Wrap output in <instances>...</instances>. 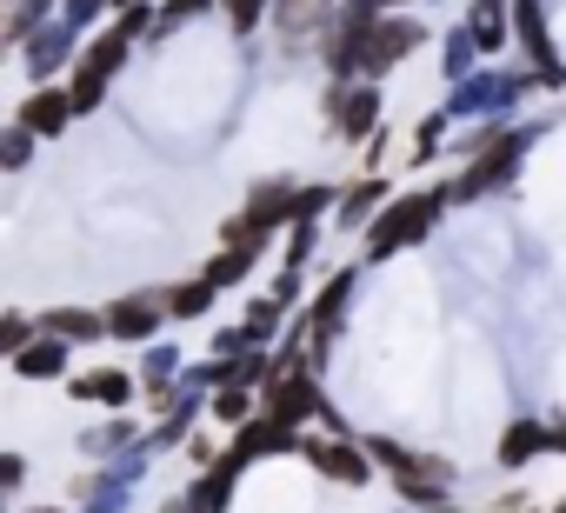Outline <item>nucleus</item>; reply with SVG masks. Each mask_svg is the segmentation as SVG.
I'll use <instances>...</instances> for the list:
<instances>
[{
  "label": "nucleus",
  "mask_w": 566,
  "mask_h": 513,
  "mask_svg": "<svg viewBox=\"0 0 566 513\" xmlns=\"http://www.w3.org/2000/svg\"><path fill=\"white\" fill-rule=\"evenodd\" d=\"M440 207H447V193H407V200L380 207V213H374V227H367V253H374V261H387V253H400L407 240L433 233Z\"/></svg>",
  "instance_id": "1"
},
{
  "label": "nucleus",
  "mask_w": 566,
  "mask_h": 513,
  "mask_svg": "<svg viewBox=\"0 0 566 513\" xmlns=\"http://www.w3.org/2000/svg\"><path fill=\"white\" fill-rule=\"evenodd\" d=\"M520 147H526V134H500V140H486V154H480V160L460 174V187H453V193H460V200H473V193H493V187L513 174Z\"/></svg>",
  "instance_id": "2"
},
{
  "label": "nucleus",
  "mask_w": 566,
  "mask_h": 513,
  "mask_svg": "<svg viewBox=\"0 0 566 513\" xmlns=\"http://www.w3.org/2000/svg\"><path fill=\"white\" fill-rule=\"evenodd\" d=\"M307 413H321V387L307 374H287V380L266 387V420H280V427L294 433V420H307Z\"/></svg>",
  "instance_id": "3"
},
{
  "label": "nucleus",
  "mask_w": 566,
  "mask_h": 513,
  "mask_svg": "<svg viewBox=\"0 0 566 513\" xmlns=\"http://www.w3.org/2000/svg\"><path fill=\"white\" fill-rule=\"evenodd\" d=\"M301 453H307L327 480H340V486H360V480H367V467H374V460H367V453H354L347 440H321V433H307V440H301Z\"/></svg>",
  "instance_id": "4"
},
{
  "label": "nucleus",
  "mask_w": 566,
  "mask_h": 513,
  "mask_svg": "<svg viewBox=\"0 0 566 513\" xmlns=\"http://www.w3.org/2000/svg\"><path fill=\"white\" fill-rule=\"evenodd\" d=\"M327 114H334V127H340L347 140H367V127L380 121V94H374V87H334V94H327Z\"/></svg>",
  "instance_id": "5"
},
{
  "label": "nucleus",
  "mask_w": 566,
  "mask_h": 513,
  "mask_svg": "<svg viewBox=\"0 0 566 513\" xmlns=\"http://www.w3.org/2000/svg\"><path fill=\"white\" fill-rule=\"evenodd\" d=\"M67 121H74V94H61V87H34V94L21 101V127H28V134H48V140H54Z\"/></svg>",
  "instance_id": "6"
},
{
  "label": "nucleus",
  "mask_w": 566,
  "mask_h": 513,
  "mask_svg": "<svg viewBox=\"0 0 566 513\" xmlns=\"http://www.w3.org/2000/svg\"><path fill=\"white\" fill-rule=\"evenodd\" d=\"M294 207H301V187H294V180H260V187L247 193V220H260V227L294 220Z\"/></svg>",
  "instance_id": "7"
},
{
  "label": "nucleus",
  "mask_w": 566,
  "mask_h": 513,
  "mask_svg": "<svg viewBox=\"0 0 566 513\" xmlns=\"http://www.w3.org/2000/svg\"><path fill=\"white\" fill-rule=\"evenodd\" d=\"M160 327V294H140V301H120L114 314H107V334H120V341H147Z\"/></svg>",
  "instance_id": "8"
},
{
  "label": "nucleus",
  "mask_w": 566,
  "mask_h": 513,
  "mask_svg": "<svg viewBox=\"0 0 566 513\" xmlns=\"http://www.w3.org/2000/svg\"><path fill=\"white\" fill-rule=\"evenodd\" d=\"M14 374H21V380H61V374H67V347H61V334H48V341H34L28 354H14Z\"/></svg>",
  "instance_id": "9"
},
{
  "label": "nucleus",
  "mask_w": 566,
  "mask_h": 513,
  "mask_svg": "<svg viewBox=\"0 0 566 513\" xmlns=\"http://www.w3.org/2000/svg\"><path fill=\"white\" fill-rule=\"evenodd\" d=\"M553 447V427H539V420H520V427H506V440H500V460L506 467H526L533 453H546Z\"/></svg>",
  "instance_id": "10"
},
{
  "label": "nucleus",
  "mask_w": 566,
  "mask_h": 513,
  "mask_svg": "<svg viewBox=\"0 0 566 513\" xmlns=\"http://www.w3.org/2000/svg\"><path fill=\"white\" fill-rule=\"evenodd\" d=\"M74 394H81V400H94V407H127V394H134V380L107 367V374H81V380H74Z\"/></svg>",
  "instance_id": "11"
},
{
  "label": "nucleus",
  "mask_w": 566,
  "mask_h": 513,
  "mask_svg": "<svg viewBox=\"0 0 566 513\" xmlns=\"http://www.w3.org/2000/svg\"><path fill=\"white\" fill-rule=\"evenodd\" d=\"M233 473H240L233 460H220L213 473H200V486H193V500H187V506H193V513H227V493H233Z\"/></svg>",
  "instance_id": "12"
},
{
  "label": "nucleus",
  "mask_w": 566,
  "mask_h": 513,
  "mask_svg": "<svg viewBox=\"0 0 566 513\" xmlns=\"http://www.w3.org/2000/svg\"><path fill=\"white\" fill-rule=\"evenodd\" d=\"M48 334H61V341H101L107 321H101V314H81V307H54V314H48Z\"/></svg>",
  "instance_id": "13"
},
{
  "label": "nucleus",
  "mask_w": 566,
  "mask_h": 513,
  "mask_svg": "<svg viewBox=\"0 0 566 513\" xmlns=\"http://www.w3.org/2000/svg\"><path fill=\"white\" fill-rule=\"evenodd\" d=\"M213 294H220V287L200 274V281H187V287H174V294H167V314H180V321H200V314L213 307Z\"/></svg>",
  "instance_id": "14"
},
{
  "label": "nucleus",
  "mask_w": 566,
  "mask_h": 513,
  "mask_svg": "<svg viewBox=\"0 0 566 513\" xmlns=\"http://www.w3.org/2000/svg\"><path fill=\"white\" fill-rule=\"evenodd\" d=\"M467 34H473V48H480V54H493V48L506 41V28H500V0H480V8L467 14Z\"/></svg>",
  "instance_id": "15"
},
{
  "label": "nucleus",
  "mask_w": 566,
  "mask_h": 513,
  "mask_svg": "<svg viewBox=\"0 0 566 513\" xmlns=\"http://www.w3.org/2000/svg\"><path fill=\"white\" fill-rule=\"evenodd\" d=\"M74 114H94L101 101H107V67H94V61H81V74H74Z\"/></svg>",
  "instance_id": "16"
},
{
  "label": "nucleus",
  "mask_w": 566,
  "mask_h": 513,
  "mask_svg": "<svg viewBox=\"0 0 566 513\" xmlns=\"http://www.w3.org/2000/svg\"><path fill=\"white\" fill-rule=\"evenodd\" d=\"M28 54H34V74L48 81V74H54V61H67V54H74V41H67L61 28H48V34H41V41H34Z\"/></svg>",
  "instance_id": "17"
},
{
  "label": "nucleus",
  "mask_w": 566,
  "mask_h": 513,
  "mask_svg": "<svg viewBox=\"0 0 566 513\" xmlns=\"http://www.w3.org/2000/svg\"><path fill=\"white\" fill-rule=\"evenodd\" d=\"M314 14H327V0H280V34H307Z\"/></svg>",
  "instance_id": "18"
},
{
  "label": "nucleus",
  "mask_w": 566,
  "mask_h": 513,
  "mask_svg": "<svg viewBox=\"0 0 566 513\" xmlns=\"http://www.w3.org/2000/svg\"><path fill=\"white\" fill-rule=\"evenodd\" d=\"M213 420L247 427V420H253V394H247V387H220V394H213Z\"/></svg>",
  "instance_id": "19"
},
{
  "label": "nucleus",
  "mask_w": 566,
  "mask_h": 513,
  "mask_svg": "<svg viewBox=\"0 0 566 513\" xmlns=\"http://www.w3.org/2000/svg\"><path fill=\"white\" fill-rule=\"evenodd\" d=\"M380 200H387V180H360V187H354V193L340 200V213H347V220H367V213H374Z\"/></svg>",
  "instance_id": "20"
},
{
  "label": "nucleus",
  "mask_w": 566,
  "mask_h": 513,
  "mask_svg": "<svg viewBox=\"0 0 566 513\" xmlns=\"http://www.w3.org/2000/svg\"><path fill=\"white\" fill-rule=\"evenodd\" d=\"M247 268H253V253H240V247H227V253H220V261H207V281H213V287H233V281H240Z\"/></svg>",
  "instance_id": "21"
},
{
  "label": "nucleus",
  "mask_w": 566,
  "mask_h": 513,
  "mask_svg": "<svg viewBox=\"0 0 566 513\" xmlns=\"http://www.w3.org/2000/svg\"><path fill=\"white\" fill-rule=\"evenodd\" d=\"M28 334H34V321L28 314H8V321H0V354H28L34 347Z\"/></svg>",
  "instance_id": "22"
},
{
  "label": "nucleus",
  "mask_w": 566,
  "mask_h": 513,
  "mask_svg": "<svg viewBox=\"0 0 566 513\" xmlns=\"http://www.w3.org/2000/svg\"><path fill=\"white\" fill-rule=\"evenodd\" d=\"M48 14V0H14V28H8V41L21 48V41H34V21Z\"/></svg>",
  "instance_id": "23"
},
{
  "label": "nucleus",
  "mask_w": 566,
  "mask_h": 513,
  "mask_svg": "<svg viewBox=\"0 0 566 513\" xmlns=\"http://www.w3.org/2000/svg\"><path fill=\"white\" fill-rule=\"evenodd\" d=\"M87 61H94V67H107V74H114V67H120V61H127V34H101V41H94V48H87Z\"/></svg>",
  "instance_id": "24"
},
{
  "label": "nucleus",
  "mask_w": 566,
  "mask_h": 513,
  "mask_svg": "<svg viewBox=\"0 0 566 513\" xmlns=\"http://www.w3.org/2000/svg\"><path fill=\"white\" fill-rule=\"evenodd\" d=\"M260 8H266V0H227V21H233V34H253V28H260Z\"/></svg>",
  "instance_id": "25"
},
{
  "label": "nucleus",
  "mask_w": 566,
  "mask_h": 513,
  "mask_svg": "<svg viewBox=\"0 0 566 513\" xmlns=\"http://www.w3.org/2000/svg\"><path fill=\"white\" fill-rule=\"evenodd\" d=\"M440 134H447V114H433V121H420V140H413V160H427V154L440 147Z\"/></svg>",
  "instance_id": "26"
},
{
  "label": "nucleus",
  "mask_w": 566,
  "mask_h": 513,
  "mask_svg": "<svg viewBox=\"0 0 566 513\" xmlns=\"http://www.w3.org/2000/svg\"><path fill=\"white\" fill-rule=\"evenodd\" d=\"M327 200H334L327 187H301V207H294V220H314V213H321Z\"/></svg>",
  "instance_id": "27"
},
{
  "label": "nucleus",
  "mask_w": 566,
  "mask_h": 513,
  "mask_svg": "<svg viewBox=\"0 0 566 513\" xmlns=\"http://www.w3.org/2000/svg\"><path fill=\"white\" fill-rule=\"evenodd\" d=\"M28 140H34L28 127H14V134H8V167H21V160H28Z\"/></svg>",
  "instance_id": "28"
},
{
  "label": "nucleus",
  "mask_w": 566,
  "mask_h": 513,
  "mask_svg": "<svg viewBox=\"0 0 566 513\" xmlns=\"http://www.w3.org/2000/svg\"><path fill=\"white\" fill-rule=\"evenodd\" d=\"M167 374H174V354H160V347H154V354H147V380H154V387H160V380H167Z\"/></svg>",
  "instance_id": "29"
},
{
  "label": "nucleus",
  "mask_w": 566,
  "mask_h": 513,
  "mask_svg": "<svg viewBox=\"0 0 566 513\" xmlns=\"http://www.w3.org/2000/svg\"><path fill=\"white\" fill-rule=\"evenodd\" d=\"M213 0H167V21H180V14H207Z\"/></svg>",
  "instance_id": "30"
},
{
  "label": "nucleus",
  "mask_w": 566,
  "mask_h": 513,
  "mask_svg": "<svg viewBox=\"0 0 566 513\" xmlns=\"http://www.w3.org/2000/svg\"><path fill=\"white\" fill-rule=\"evenodd\" d=\"M67 14H74V21H87V14H101V0H74Z\"/></svg>",
  "instance_id": "31"
},
{
  "label": "nucleus",
  "mask_w": 566,
  "mask_h": 513,
  "mask_svg": "<svg viewBox=\"0 0 566 513\" xmlns=\"http://www.w3.org/2000/svg\"><path fill=\"white\" fill-rule=\"evenodd\" d=\"M553 447H559V453H566V427H559V433H553Z\"/></svg>",
  "instance_id": "32"
},
{
  "label": "nucleus",
  "mask_w": 566,
  "mask_h": 513,
  "mask_svg": "<svg viewBox=\"0 0 566 513\" xmlns=\"http://www.w3.org/2000/svg\"><path fill=\"white\" fill-rule=\"evenodd\" d=\"M114 8H140V0H114Z\"/></svg>",
  "instance_id": "33"
},
{
  "label": "nucleus",
  "mask_w": 566,
  "mask_h": 513,
  "mask_svg": "<svg viewBox=\"0 0 566 513\" xmlns=\"http://www.w3.org/2000/svg\"><path fill=\"white\" fill-rule=\"evenodd\" d=\"M34 513H54V506H34Z\"/></svg>",
  "instance_id": "34"
},
{
  "label": "nucleus",
  "mask_w": 566,
  "mask_h": 513,
  "mask_svg": "<svg viewBox=\"0 0 566 513\" xmlns=\"http://www.w3.org/2000/svg\"><path fill=\"white\" fill-rule=\"evenodd\" d=\"M559 513H566V500H559Z\"/></svg>",
  "instance_id": "35"
}]
</instances>
